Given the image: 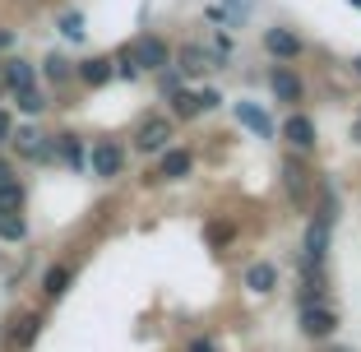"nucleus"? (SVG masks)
I'll return each instance as SVG.
<instances>
[{
    "mask_svg": "<svg viewBox=\"0 0 361 352\" xmlns=\"http://www.w3.org/2000/svg\"><path fill=\"white\" fill-rule=\"evenodd\" d=\"M88 167H93V176L111 181V176H121V167H126V149H121L116 139H97L93 153H88Z\"/></svg>",
    "mask_w": 361,
    "mask_h": 352,
    "instance_id": "f257e3e1",
    "label": "nucleus"
},
{
    "mask_svg": "<svg viewBox=\"0 0 361 352\" xmlns=\"http://www.w3.org/2000/svg\"><path fill=\"white\" fill-rule=\"evenodd\" d=\"M338 329V310L324 306V301H306L301 306V334L306 339H329V334Z\"/></svg>",
    "mask_w": 361,
    "mask_h": 352,
    "instance_id": "f03ea898",
    "label": "nucleus"
},
{
    "mask_svg": "<svg viewBox=\"0 0 361 352\" xmlns=\"http://www.w3.org/2000/svg\"><path fill=\"white\" fill-rule=\"evenodd\" d=\"M126 51H130V61H135L139 70H167V61H171L167 42H162V37H153V32L135 37V47H126Z\"/></svg>",
    "mask_w": 361,
    "mask_h": 352,
    "instance_id": "7ed1b4c3",
    "label": "nucleus"
},
{
    "mask_svg": "<svg viewBox=\"0 0 361 352\" xmlns=\"http://www.w3.org/2000/svg\"><path fill=\"white\" fill-rule=\"evenodd\" d=\"M167 139H171V121L167 116H144L139 130H135V149L139 153H162Z\"/></svg>",
    "mask_w": 361,
    "mask_h": 352,
    "instance_id": "20e7f679",
    "label": "nucleus"
},
{
    "mask_svg": "<svg viewBox=\"0 0 361 352\" xmlns=\"http://www.w3.org/2000/svg\"><path fill=\"white\" fill-rule=\"evenodd\" d=\"M218 102H223V97H218V88H204V93H185V88H176V93H171V111H176L180 121L200 116V111H213Z\"/></svg>",
    "mask_w": 361,
    "mask_h": 352,
    "instance_id": "39448f33",
    "label": "nucleus"
},
{
    "mask_svg": "<svg viewBox=\"0 0 361 352\" xmlns=\"http://www.w3.org/2000/svg\"><path fill=\"white\" fill-rule=\"evenodd\" d=\"M10 144L23 153V158H37V162H51V158H56V144H51L47 135H37L32 126H28V130H14Z\"/></svg>",
    "mask_w": 361,
    "mask_h": 352,
    "instance_id": "423d86ee",
    "label": "nucleus"
},
{
    "mask_svg": "<svg viewBox=\"0 0 361 352\" xmlns=\"http://www.w3.org/2000/svg\"><path fill=\"white\" fill-rule=\"evenodd\" d=\"M195 167V153L190 149H162V162H158V176H167V181H185Z\"/></svg>",
    "mask_w": 361,
    "mask_h": 352,
    "instance_id": "0eeeda50",
    "label": "nucleus"
},
{
    "mask_svg": "<svg viewBox=\"0 0 361 352\" xmlns=\"http://www.w3.org/2000/svg\"><path fill=\"white\" fill-rule=\"evenodd\" d=\"M236 121H241L250 135L274 139V121H269V111H264V107H255V102H236Z\"/></svg>",
    "mask_w": 361,
    "mask_h": 352,
    "instance_id": "6e6552de",
    "label": "nucleus"
},
{
    "mask_svg": "<svg viewBox=\"0 0 361 352\" xmlns=\"http://www.w3.org/2000/svg\"><path fill=\"white\" fill-rule=\"evenodd\" d=\"M283 139L292 144V149H315V121L310 116H287V126H283Z\"/></svg>",
    "mask_w": 361,
    "mask_h": 352,
    "instance_id": "1a4fd4ad",
    "label": "nucleus"
},
{
    "mask_svg": "<svg viewBox=\"0 0 361 352\" xmlns=\"http://www.w3.org/2000/svg\"><path fill=\"white\" fill-rule=\"evenodd\" d=\"M269 84H274V93H278V102H301V79L287 70V65H274V75H269Z\"/></svg>",
    "mask_w": 361,
    "mask_h": 352,
    "instance_id": "9d476101",
    "label": "nucleus"
},
{
    "mask_svg": "<svg viewBox=\"0 0 361 352\" xmlns=\"http://www.w3.org/2000/svg\"><path fill=\"white\" fill-rule=\"evenodd\" d=\"M324 250H329V214H319L315 223L306 227V260H324Z\"/></svg>",
    "mask_w": 361,
    "mask_h": 352,
    "instance_id": "9b49d317",
    "label": "nucleus"
},
{
    "mask_svg": "<svg viewBox=\"0 0 361 352\" xmlns=\"http://www.w3.org/2000/svg\"><path fill=\"white\" fill-rule=\"evenodd\" d=\"M37 329H42V320H37V315H32V310H23L19 320L10 324V348L28 352V348H32V339H37Z\"/></svg>",
    "mask_w": 361,
    "mask_h": 352,
    "instance_id": "f8f14e48",
    "label": "nucleus"
},
{
    "mask_svg": "<svg viewBox=\"0 0 361 352\" xmlns=\"http://www.w3.org/2000/svg\"><path fill=\"white\" fill-rule=\"evenodd\" d=\"M264 47H269L274 56H283V61L301 56V37H297V32H287V28H269V32H264Z\"/></svg>",
    "mask_w": 361,
    "mask_h": 352,
    "instance_id": "ddd939ff",
    "label": "nucleus"
},
{
    "mask_svg": "<svg viewBox=\"0 0 361 352\" xmlns=\"http://www.w3.org/2000/svg\"><path fill=\"white\" fill-rule=\"evenodd\" d=\"M0 75H5V88H10V93L37 84V70H32L28 61H5V70H0Z\"/></svg>",
    "mask_w": 361,
    "mask_h": 352,
    "instance_id": "4468645a",
    "label": "nucleus"
},
{
    "mask_svg": "<svg viewBox=\"0 0 361 352\" xmlns=\"http://www.w3.org/2000/svg\"><path fill=\"white\" fill-rule=\"evenodd\" d=\"M111 75H116V70H111V61H106V56H93V61H84V65H79V79H84L88 88H102Z\"/></svg>",
    "mask_w": 361,
    "mask_h": 352,
    "instance_id": "2eb2a0df",
    "label": "nucleus"
},
{
    "mask_svg": "<svg viewBox=\"0 0 361 352\" xmlns=\"http://www.w3.org/2000/svg\"><path fill=\"white\" fill-rule=\"evenodd\" d=\"M245 288L259 292V297H264V292H274V288H278V269H274V265H250V274H245Z\"/></svg>",
    "mask_w": 361,
    "mask_h": 352,
    "instance_id": "dca6fc26",
    "label": "nucleus"
},
{
    "mask_svg": "<svg viewBox=\"0 0 361 352\" xmlns=\"http://www.w3.org/2000/svg\"><path fill=\"white\" fill-rule=\"evenodd\" d=\"M51 144H56V153H61V158L70 162V167H75V171H79V167H84V162H88V158H84V144H79V135H56Z\"/></svg>",
    "mask_w": 361,
    "mask_h": 352,
    "instance_id": "f3484780",
    "label": "nucleus"
},
{
    "mask_svg": "<svg viewBox=\"0 0 361 352\" xmlns=\"http://www.w3.org/2000/svg\"><path fill=\"white\" fill-rule=\"evenodd\" d=\"M14 102H19L23 116H42V111H47V93L37 84H32V88H19V93H14Z\"/></svg>",
    "mask_w": 361,
    "mask_h": 352,
    "instance_id": "a211bd4d",
    "label": "nucleus"
},
{
    "mask_svg": "<svg viewBox=\"0 0 361 352\" xmlns=\"http://www.w3.org/2000/svg\"><path fill=\"white\" fill-rule=\"evenodd\" d=\"M70 278H75V274H70L65 265H51V269L42 274V292H47V297H61V292L70 288Z\"/></svg>",
    "mask_w": 361,
    "mask_h": 352,
    "instance_id": "6ab92c4d",
    "label": "nucleus"
},
{
    "mask_svg": "<svg viewBox=\"0 0 361 352\" xmlns=\"http://www.w3.org/2000/svg\"><path fill=\"white\" fill-rule=\"evenodd\" d=\"M19 209H23V186L0 181V214H19Z\"/></svg>",
    "mask_w": 361,
    "mask_h": 352,
    "instance_id": "aec40b11",
    "label": "nucleus"
},
{
    "mask_svg": "<svg viewBox=\"0 0 361 352\" xmlns=\"http://www.w3.org/2000/svg\"><path fill=\"white\" fill-rule=\"evenodd\" d=\"M180 70H185V75H204V70H209V51H200V47H180Z\"/></svg>",
    "mask_w": 361,
    "mask_h": 352,
    "instance_id": "412c9836",
    "label": "nucleus"
},
{
    "mask_svg": "<svg viewBox=\"0 0 361 352\" xmlns=\"http://www.w3.org/2000/svg\"><path fill=\"white\" fill-rule=\"evenodd\" d=\"M0 236H5V241H23V236H28V223H23L19 214H0Z\"/></svg>",
    "mask_w": 361,
    "mask_h": 352,
    "instance_id": "4be33fe9",
    "label": "nucleus"
},
{
    "mask_svg": "<svg viewBox=\"0 0 361 352\" xmlns=\"http://www.w3.org/2000/svg\"><path fill=\"white\" fill-rule=\"evenodd\" d=\"M42 75L51 79V84H65V79H70V61H65V56H47V61H42Z\"/></svg>",
    "mask_w": 361,
    "mask_h": 352,
    "instance_id": "5701e85b",
    "label": "nucleus"
},
{
    "mask_svg": "<svg viewBox=\"0 0 361 352\" xmlns=\"http://www.w3.org/2000/svg\"><path fill=\"white\" fill-rule=\"evenodd\" d=\"M61 32L70 42H79V37H84V14H61Z\"/></svg>",
    "mask_w": 361,
    "mask_h": 352,
    "instance_id": "b1692460",
    "label": "nucleus"
},
{
    "mask_svg": "<svg viewBox=\"0 0 361 352\" xmlns=\"http://www.w3.org/2000/svg\"><path fill=\"white\" fill-rule=\"evenodd\" d=\"M111 70H116V75H121V79H135V75H139V65H135V61H130V51H121V61H116V65H111Z\"/></svg>",
    "mask_w": 361,
    "mask_h": 352,
    "instance_id": "393cba45",
    "label": "nucleus"
},
{
    "mask_svg": "<svg viewBox=\"0 0 361 352\" xmlns=\"http://www.w3.org/2000/svg\"><path fill=\"white\" fill-rule=\"evenodd\" d=\"M10 135H14V116H10V111H0V144H10Z\"/></svg>",
    "mask_w": 361,
    "mask_h": 352,
    "instance_id": "a878e982",
    "label": "nucleus"
},
{
    "mask_svg": "<svg viewBox=\"0 0 361 352\" xmlns=\"http://www.w3.org/2000/svg\"><path fill=\"white\" fill-rule=\"evenodd\" d=\"M213 241H218V245H227V241H232V227H227V223H218V227H213Z\"/></svg>",
    "mask_w": 361,
    "mask_h": 352,
    "instance_id": "bb28decb",
    "label": "nucleus"
},
{
    "mask_svg": "<svg viewBox=\"0 0 361 352\" xmlns=\"http://www.w3.org/2000/svg\"><path fill=\"white\" fill-rule=\"evenodd\" d=\"M185 352H218V348H213L209 339H190V348H185Z\"/></svg>",
    "mask_w": 361,
    "mask_h": 352,
    "instance_id": "cd10ccee",
    "label": "nucleus"
},
{
    "mask_svg": "<svg viewBox=\"0 0 361 352\" xmlns=\"http://www.w3.org/2000/svg\"><path fill=\"white\" fill-rule=\"evenodd\" d=\"M10 47H14V32H10V28H0V51H10Z\"/></svg>",
    "mask_w": 361,
    "mask_h": 352,
    "instance_id": "c85d7f7f",
    "label": "nucleus"
},
{
    "mask_svg": "<svg viewBox=\"0 0 361 352\" xmlns=\"http://www.w3.org/2000/svg\"><path fill=\"white\" fill-rule=\"evenodd\" d=\"M0 181H14V167H10L5 158H0Z\"/></svg>",
    "mask_w": 361,
    "mask_h": 352,
    "instance_id": "c756f323",
    "label": "nucleus"
},
{
    "mask_svg": "<svg viewBox=\"0 0 361 352\" xmlns=\"http://www.w3.org/2000/svg\"><path fill=\"white\" fill-rule=\"evenodd\" d=\"M352 139H357V144H361V121H357V126H352Z\"/></svg>",
    "mask_w": 361,
    "mask_h": 352,
    "instance_id": "7c9ffc66",
    "label": "nucleus"
},
{
    "mask_svg": "<svg viewBox=\"0 0 361 352\" xmlns=\"http://www.w3.org/2000/svg\"><path fill=\"white\" fill-rule=\"evenodd\" d=\"M352 65H357V75H361V56H357V61H352Z\"/></svg>",
    "mask_w": 361,
    "mask_h": 352,
    "instance_id": "2f4dec72",
    "label": "nucleus"
},
{
    "mask_svg": "<svg viewBox=\"0 0 361 352\" xmlns=\"http://www.w3.org/2000/svg\"><path fill=\"white\" fill-rule=\"evenodd\" d=\"M334 352H352V348H334Z\"/></svg>",
    "mask_w": 361,
    "mask_h": 352,
    "instance_id": "473e14b6",
    "label": "nucleus"
},
{
    "mask_svg": "<svg viewBox=\"0 0 361 352\" xmlns=\"http://www.w3.org/2000/svg\"><path fill=\"white\" fill-rule=\"evenodd\" d=\"M352 5H361V0H352Z\"/></svg>",
    "mask_w": 361,
    "mask_h": 352,
    "instance_id": "72a5a7b5",
    "label": "nucleus"
}]
</instances>
